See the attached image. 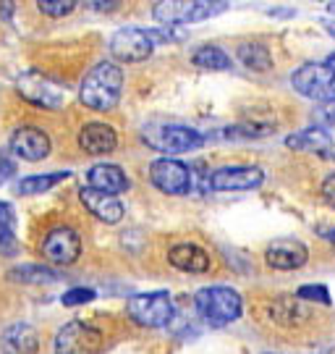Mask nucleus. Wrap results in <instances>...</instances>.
<instances>
[{
  "mask_svg": "<svg viewBox=\"0 0 335 354\" xmlns=\"http://www.w3.org/2000/svg\"><path fill=\"white\" fill-rule=\"evenodd\" d=\"M121 95H124V71L111 61H102L95 68H89V74L84 76L79 87L82 102L97 113L113 111L121 100Z\"/></svg>",
  "mask_w": 335,
  "mask_h": 354,
  "instance_id": "f257e3e1",
  "label": "nucleus"
},
{
  "mask_svg": "<svg viewBox=\"0 0 335 354\" xmlns=\"http://www.w3.org/2000/svg\"><path fill=\"white\" fill-rule=\"evenodd\" d=\"M194 307L207 326L223 328V326H231L233 320L241 317L244 299L231 286H204L194 294Z\"/></svg>",
  "mask_w": 335,
  "mask_h": 354,
  "instance_id": "f03ea898",
  "label": "nucleus"
},
{
  "mask_svg": "<svg viewBox=\"0 0 335 354\" xmlns=\"http://www.w3.org/2000/svg\"><path fill=\"white\" fill-rule=\"evenodd\" d=\"M228 3H207V0H162L155 6V21L162 26L173 29L178 24H197L204 19H212L218 13H223Z\"/></svg>",
  "mask_w": 335,
  "mask_h": 354,
  "instance_id": "7ed1b4c3",
  "label": "nucleus"
},
{
  "mask_svg": "<svg viewBox=\"0 0 335 354\" xmlns=\"http://www.w3.org/2000/svg\"><path fill=\"white\" fill-rule=\"evenodd\" d=\"M128 317L142 328H162L173 320V299L168 291H147L126 302Z\"/></svg>",
  "mask_w": 335,
  "mask_h": 354,
  "instance_id": "20e7f679",
  "label": "nucleus"
},
{
  "mask_svg": "<svg viewBox=\"0 0 335 354\" xmlns=\"http://www.w3.org/2000/svg\"><path fill=\"white\" fill-rule=\"evenodd\" d=\"M16 89H19V95L26 102L37 105L42 111H58L66 102V89H63L61 82H55L52 76L42 74L37 68H29V71L19 76Z\"/></svg>",
  "mask_w": 335,
  "mask_h": 354,
  "instance_id": "39448f33",
  "label": "nucleus"
},
{
  "mask_svg": "<svg viewBox=\"0 0 335 354\" xmlns=\"http://www.w3.org/2000/svg\"><path fill=\"white\" fill-rule=\"evenodd\" d=\"M291 84L298 95L312 97L323 105L335 102V74L325 64H304L294 71Z\"/></svg>",
  "mask_w": 335,
  "mask_h": 354,
  "instance_id": "423d86ee",
  "label": "nucleus"
},
{
  "mask_svg": "<svg viewBox=\"0 0 335 354\" xmlns=\"http://www.w3.org/2000/svg\"><path fill=\"white\" fill-rule=\"evenodd\" d=\"M147 145L155 147L157 152H168V155H178V152H191L204 145L202 131L184 124H160V127L149 129Z\"/></svg>",
  "mask_w": 335,
  "mask_h": 354,
  "instance_id": "0eeeda50",
  "label": "nucleus"
},
{
  "mask_svg": "<svg viewBox=\"0 0 335 354\" xmlns=\"http://www.w3.org/2000/svg\"><path fill=\"white\" fill-rule=\"evenodd\" d=\"M155 37L152 29H139V26H124L111 37V55L121 64H139L147 61L155 50Z\"/></svg>",
  "mask_w": 335,
  "mask_h": 354,
  "instance_id": "6e6552de",
  "label": "nucleus"
},
{
  "mask_svg": "<svg viewBox=\"0 0 335 354\" xmlns=\"http://www.w3.org/2000/svg\"><path fill=\"white\" fill-rule=\"evenodd\" d=\"M102 333L92 323L71 320L55 333V354H99Z\"/></svg>",
  "mask_w": 335,
  "mask_h": 354,
  "instance_id": "1a4fd4ad",
  "label": "nucleus"
},
{
  "mask_svg": "<svg viewBox=\"0 0 335 354\" xmlns=\"http://www.w3.org/2000/svg\"><path fill=\"white\" fill-rule=\"evenodd\" d=\"M39 252L52 266H74L82 254V236L71 226H55L45 234Z\"/></svg>",
  "mask_w": 335,
  "mask_h": 354,
  "instance_id": "9d476101",
  "label": "nucleus"
},
{
  "mask_svg": "<svg viewBox=\"0 0 335 354\" xmlns=\"http://www.w3.org/2000/svg\"><path fill=\"white\" fill-rule=\"evenodd\" d=\"M149 181L171 197H184L191 189V168L173 158H157L149 163Z\"/></svg>",
  "mask_w": 335,
  "mask_h": 354,
  "instance_id": "9b49d317",
  "label": "nucleus"
},
{
  "mask_svg": "<svg viewBox=\"0 0 335 354\" xmlns=\"http://www.w3.org/2000/svg\"><path fill=\"white\" fill-rule=\"evenodd\" d=\"M262 181H265V174L257 165H225L212 171L207 187L212 192H249L257 189Z\"/></svg>",
  "mask_w": 335,
  "mask_h": 354,
  "instance_id": "f8f14e48",
  "label": "nucleus"
},
{
  "mask_svg": "<svg viewBox=\"0 0 335 354\" xmlns=\"http://www.w3.org/2000/svg\"><path fill=\"white\" fill-rule=\"evenodd\" d=\"M50 137L39 127H19L11 134V152L21 160L37 163L50 155Z\"/></svg>",
  "mask_w": 335,
  "mask_h": 354,
  "instance_id": "ddd939ff",
  "label": "nucleus"
},
{
  "mask_svg": "<svg viewBox=\"0 0 335 354\" xmlns=\"http://www.w3.org/2000/svg\"><path fill=\"white\" fill-rule=\"evenodd\" d=\"M265 260L275 270H298L301 266H307L309 250L298 239H275L265 250Z\"/></svg>",
  "mask_w": 335,
  "mask_h": 354,
  "instance_id": "4468645a",
  "label": "nucleus"
},
{
  "mask_svg": "<svg viewBox=\"0 0 335 354\" xmlns=\"http://www.w3.org/2000/svg\"><path fill=\"white\" fill-rule=\"evenodd\" d=\"M79 147L87 155H108L118 147V134L111 124L92 121V124H84L79 131Z\"/></svg>",
  "mask_w": 335,
  "mask_h": 354,
  "instance_id": "2eb2a0df",
  "label": "nucleus"
},
{
  "mask_svg": "<svg viewBox=\"0 0 335 354\" xmlns=\"http://www.w3.org/2000/svg\"><path fill=\"white\" fill-rule=\"evenodd\" d=\"M87 187L97 192H105V194H124L128 192L131 187V181L128 176L124 174V168L121 165H113V163H97L92 165L87 171Z\"/></svg>",
  "mask_w": 335,
  "mask_h": 354,
  "instance_id": "dca6fc26",
  "label": "nucleus"
},
{
  "mask_svg": "<svg viewBox=\"0 0 335 354\" xmlns=\"http://www.w3.org/2000/svg\"><path fill=\"white\" fill-rule=\"evenodd\" d=\"M3 354H37L39 352V333L29 323H11L0 336Z\"/></svg>",
  "mask_w": 335,
  "mask_h": 354,
  "instance_id": "f3484780",
  "label": "nucleus"
},
{
  "mask_svg": "<svg viewBox=\"0 0 335 354\" xmlns=\"http://www.w3.org/2000/svg\"><path fill=\"white\" fill-rule=\"evenodd\" d=\"M79 200H82V205H84L97 221H102V223H118V221L124 218V205H121L118 197H113V194H105V192H97V189H92V187H84V189L79 192Z\"/></svg>",
  "mask_w": 335,
  "mask_h": 354,
  "instance_id": "a211bd4d",
  "label": "nucleus"
},
{
  "mask_svg": "<svg viewBox=\"0 0 335 354\" xmlns=\"http://www.w3.org/2000/svg\"><path fill=\"white\" fill-rule=\"evenodd\" d=\"M168 263L184 273H207L210 270V254L197 244H175L168 250Z\"/></svg>",
  "mask_w": 335,
  "mask_h": 354,
  "instance_id": "6ab92c4d",
  "label": "nucleus"
},
{
  "mask_svg": "<svg viewBox=\"0 0 335 354\" xmlns=\"http://www.w3.org/2000/svg\"><path fill=\"white\" fill-rule=\"evenodd\" d=\"M286 145L296 152H317V155H327V152L335 150L333 137H330L323 127L296 131V134H291V137H288Z\"/></svg>",
  "mask_w": 335,
  "mask_h": 354,
  "instance_id": "aec40b11",
  "label": "nucleus"
},
{
  "mask_svg": "<svg viewBox=\"0 0 335 354\" xmlns=\"http://www.w3.org/2000/svg\"><path fill=\"white\" fill-rule=\"evenodd\" d=\"M19 252V239H16V213L13 205L0 203V254H13Z\"/></svg>",
  "mask_w": 335,
  "mask_h": 354,
  "instance_id": "412c9836",
  "label": "nucleus"
},
{
  "mask_svg": "<svg viewBox=\"0 0 335 354\" xmlns=\"http://www.w3.org/2000/svg\"><path fill=\"white\" fill-rule=\"evenodd\" d=\"M68 178V171H50V174H35V176H26L19 181V194L26 197H35V194H45L52 187H58L61 181Z\"/></svg>",
  "mask_w": 335,
  "mask_h": 354,
  "instance_id": "4be33fe9",
  "label": "nucleus"
},
{
  "mask_svg": "<svg viewBox=\"0 0 335 354\" xmlns=\"http://www.w3.org/2000/svg\"><path fill=\"white\" fill-rule=\"evenodd\" d=\"M191 64L204 71H228L231 68V55L218 48V45H204L191 55Z\"/></svg>",
  "mask_w": 335,
  "mask_h": 354,
  "instance_id": "5701e85b",
  "label": "nucleus"
},
{
  "mask_svg": "<svg viewBox=\"0 0 335 354\" xmlns=\"http://www.w3.org/2000/svg\"><path fill=\"white\" fill-rule=\"evenodd\" d=\"M8 279L19 283H55L61 281V273L48 266H19L8 270Z\"/></svg>",
  "mask_w": 335,
  "mask_h": 354,
  "instance_id": "b1692460",
  "label": "nucleus"
},
{
  "mask_svg": "<svg viewBox=\"0 0 335 354\" xmlns=\"http://www.w3.org/2000/svg\"><path fill=\"white\" fill-rule=\"evenodd\" d=\"M238 58L251 71H267V68H273V55L260 42H244V45H238Z\"/></svg>",
  "mask_w": 335,
  "mask_h": 354,
  "instance_id": "393cba45",
  "label": "nucleus"
},
{
  "mask_svg": "<svg viewBox=\"0 0 335 354\" xmlns=\"http://www.w3.org/2000/svg\"><path fill=\"white\" fill-rule=\"evenodd\" d=\"M39 13H45V16H68V13L76 8L74 0H39L37 3Z\"/></svg>",
  "mask_w": 335,
  "mask_h": 354,
  "instance_id": "a878e982",
  "label": "nucleus"
},
{
  "mask_svg": "<svg viewBox=\"0 0 335 354\" xmlns=\"http://www.w3.org/2000/svg\"><path fill=\"white\" fill-rule=\"evenodd\" d=\"M296 299L304 302H317V304H330V291L320 286V283H309V286H301L296 291Z\"/></svg>",
  "mask_w": 335,
  "mask_h": 354,
  "instance_id": "bb28decb",
  "label": "nucleus"
},
{
  "mask_svg": "<svg viewBox=\"0 0 335 354\" xmlns=\"http://www.w3.org/2000/svg\"><path fill=\"white\" fill-rule=\"evenodd\" d=\"M95 299V291L92 289H71L63 294L61 302L66 304V307H79V304H87Z\"/></svg>",
  "mask_w": 335,
  "mask_h": 354,
  "instance_id": "cd10ccee",
  "label": "nucleus"
},
{
  "mask_svg": "<svg viewBox=\"0 0 335 354\" xmlns=\"http://www.w3.org/2000/svg\"><path fill=\"white\" fill-rule=\"evenodd\" d=\"M13 174H16V163H13L8 155H0V184H6Z\"/></svg>",
  "mask_w": 335,
  "mask_h": 354,
  "instance_id": "c85d7f7f",
  "label": "nucleus"
},
{
  "mask_svg": "<svg viewBox=\"0 0 335 354\" xmlns=\"http://www.w3.org/2000/svg\"><path fill=\"white\" fill-rule=\"evenodd\" d=\"M323 197L335 207V174H330V176L323 181Z\"/></svg>",
  "mask_w": 335,
  "mask_h": 354,
  "instance_id": "c756f323",
  "label": "nucleus"
},
{
  "mask_svg": "<svg viewBox=\"0 0 335 354\" xmlns=\"http://www.w3.org/2000/svg\"><path fill=\"white\" fill-rule=\"evenodd\" d=\"M320 121H323L325 127H333L335 124V102H327V105H323V111H320Z\"/></svg>",
  "mask_w": 335,
  "mask_h": 354,
  "instance_id": "7c9ffc66",
  "label": "nucleus"
},
{
  "mask_svg": "<svg viewBox=\"0 0 335 354\" xmlns=\"http://www.w3.org/2000/svg\"><path fill=\"white\" fill-rule=\"evenodd\" d=\"M92 8H97V11H111V8H115L118 3H89Z\"/></svg>",
  "mask_w": 335,
  "mask_h": 354,
  "instance_id": "2f4dec72",
  "label": "nucleus"
},
{
  "mask_svg": "<svg viewBox=\"0 0 335 354\" xmlns=\"http://www.w3.org/2000/svg\"><path fill=\"white\" fill-rule=\"evenodd\" d=\"M325 66H327V68H330V71L335 74V53H333V55H327V61H325Z\"/></svg>",
  "mask_w": 335,
  "mask_h": 354,
  "instance_id": "473e14b6",
  "label": "nucleus"
},
{
  "mask_svg": "<svg viewBox=\"0 0 335 354\" xmlns=\"http://www.w3.org/2000/svg\"><path fill=\"white\" fill-rule=\"evenodd\" d=\"M327 239H330V244H333V247H335V228H333V231H330V234H327Z\"/></svg>",
  "mask_w": 335,
  "mask_h": 354,
  "instance_id": "72a5a7b5",
  "label": "nucleus"
},
{
  "mask_svg": "<svg viewBox=\"0 0 335 354\" xmlns=\"http://www.w3.org/2000/svg\"><path fill=\"white\" fill-rule=\"evenodd\" d=\"M327 11H330V13H335V3H327Z\"/></svg>",
  "mask_w": 335,
  "mask_h": 354,
  "instance_id": "f704fd0d",
  "label": "nucleus"
},
{
  "mask_svg": "<svg viewBox=\"0 0 335 354\" xmlns=\"http://www.w3.org/2000/svg\"><path fill=\"white\" fill-rule=\"evenodd\" d=\"M327 32H330V35H333V37H335V24H330V26H327Z\"/></svg>",
  "mask_w": 335,
  "mask_h": 354,
  "instance_id": "c9c22d12",
  "label": "nucleus"
},
{
  "mask_svg": "<svg viewBox=\"0 0 335 354\" xmlns=\"http://www.w3.org/2000/svg\"><path fill=\"white\" fill-rule=\"evenodd\" d=\"M267 354H275V352H267Z\"/></svg>",
  "mask_w": 335,
  "mask_h": 354,
  "instance_id": "e433bc0d",
  "label": "nucleus"
}]
</instances>
